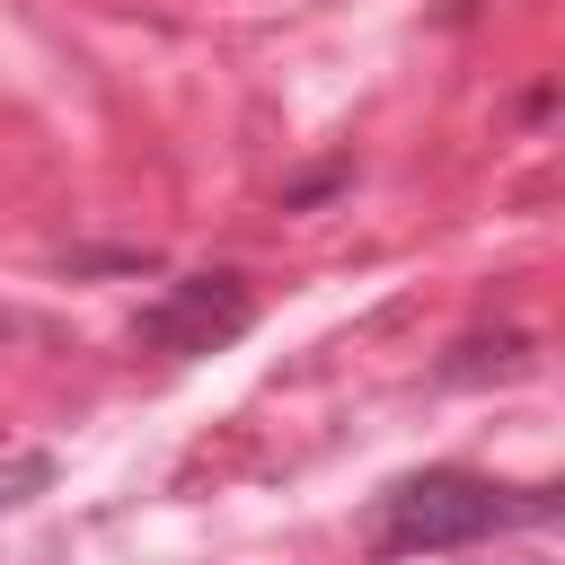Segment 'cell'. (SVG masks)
<instances>
[{
  "label": "cell",
  "mask_w": 565,
  "mask_h": 565,
  "mask_svg": "<svg viewBox=\"0 0 565 565\" xmlns=\"http://www.w3.org/2000/svg\"><path fill=\"white\" fill-rule=\"evenodd\" d=\"M539 521H556L547 486H494V477H468V468H424V477H406V486L380 494V547L388 556L468 547V539L539 530Z\"/></svg>",
  "instance_id": "6da1fadb"
},
{
  "label": "cell",
  "mask_w": 565,
  "mask_h": 565,
  "mask_svg": "<svg viewBox=\"0 0 565 565\" xmlns=\"http://www.w3.org/2000/svg\"><path fill=\"white\" fill-rule=\"evenodd\" d=\"M247 318H256V291H247V274H177L150 309H141V344L150 353H177V362H194V353H221V344H238L247 335Z\"/></svg>",
  "instance_id": "7a4b0ae2"
},
{
  "label": "cell",
  "mask_w": 565,
  "mask_h": 565,
  "mask_svg": "<svg viewBox=\"0 0 565 565\" xmlns=\"http://www.w3.org/2000/svg\"><path fill=\"white\" fill-rule=\"evenodd\" d=\"M44 486H53V459H44V450H18V459H0V512L35 503Z\"/></svg>",
  "instance_id": "3957f363"
}]
</instances>
